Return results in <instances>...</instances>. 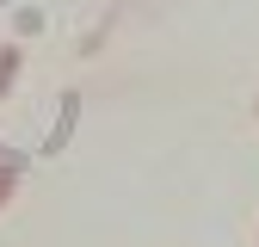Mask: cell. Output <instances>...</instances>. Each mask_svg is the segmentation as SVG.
<instances>
[{"label":"cell","mask_w":259,"mask_h":247,"mask_svg":"<svg viewBox=\"0 0 259 247\" xmlns=\"http://www.w3.org/2000/svg\"><path fill=\"white\" fill-rule=\"evenodd\" d=\"M19 56H25L19 44H7V50H0V93L13 87V74H19Z\"/></svg>","instance_id":"cell-1"},{"label":"cell","mask_w":259,"mask_h":247,"mask_svg":"<svg viewBox=\"0 0 259 247\" xmlns=\"http://www.w3.org/2000/svg\"><path fill=\"white\" fill-rule=\"evenodd\" d=\"M7 192H13V173H0V204H7Z\"/></svg>","instance_id":"cell-2"}]
</instances>
